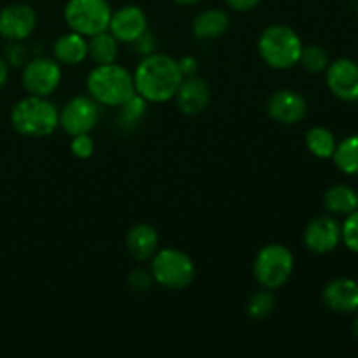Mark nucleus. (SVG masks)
I'll return each mask as SVG.
<instances>
[{
	"label": "nucleus",
	"mask_w": 358,
	"mask_h": 358,
	"mask_svg": "<svg viewBox=\"0 0 358 358\" xmlns=\"http://www.w3.org/2000/svg\"><path fill=\"white\" fill-rule=\"evenodd\" d=\"M184 76L178 70L177 59L163 52L143 56L133 73L136 94L149 103H164L173 100Z\"/></svg>",
	"instance_id": "f257e3e1"
},
{
	"label": "nucleus",
	"mask_w": 358,
	"mask_h": 358,
	"mask_svg": "<svg viewBox=\"0 0 358 358\" xmlns=\"http://www.w3.org/2000/svg\"><path fill=\"white\" fill-rule=\"evenodd\" d=\"M10 124L20 135L45 138L59 128V110L49 98L28 94L10 110Z\"/></svg>",
	"instance_id": "f03ea898"
},
{
	"label": "nucleus",
	"mask_w": 358,
	"mask_h": 358,
	"mask_svg": "<svg viewBox=\"0 0 358 358\" xmlns=\"http://www.w3.org/2000/svg\"><path fill=\"white\" fill-rule=\"evenodd\" d=\"M86 87L90 96L105 107H119L136 93L133 73L117 63L94 66L87 73Z\"/></svg>",
	"instance_id": "7ed1b4c3"
},
{
	"label": "nucleus",
	"mask_w": 358,
	"mask_h": 358,
	"mask_svg": "<svg viewBox=\"0 0 358 358\" xmlns=\"http://www.w3.org/2000/svg\"><path fill=\"white\" fill-rule=\"evenodd\" d=\"M303 41L289 24L275 23L262 30L257 41V51L262 62L275 70H290L299 65Z\"/></svg>",
	"instance_id": "20e7f679"
},
{
	"label": "nucleus",
	"mask_w": 358,
	"mask_h": 358,
	"mask_svg": "<svg viewBox=\"0 0 358 358\" xmlns=\"http://www.w3.org/2000/svg\"><path fill=\"white\" fill-rule=\"evenodd\" d=\"M150 275L154 283L168 290H185L196 278L192 257L178 248H161L150 259Z\"/></svg>",
	"instance_id": "39448f33"
},
{
	"label": "nucleus",
	"mask_w": 358,
	"mask_h": 358,
	"mask_svg": "<svg viewBox=\"0 0 358 358\" xmlns=\"http://www.w3.org/2000/svg\"><path fill=\"white\" fill-rule=\"evenodd\" d=\"M294 254L283 243H269L257 252L254 261V276L262 289L278 290L294 273Z\"/></svg>",
	"instance_id": "423d86ee"
},
{
	"label": "nucleus",
	"mask_w": 358,
	"mask_h": 358,
	"mask_svg": "<svg viewBox=\"0 0 358 358\" xmlns=\"http://www.w3.org/2000/svg\"><path fill=\"white\" fill-rule=\"evenodd\" d=\"M110 16L112 7L108 0H69L63 10L70 30L87 38L108 30Z\"/></svg>",
	"instance_id": "0eeeda50"
},
{
	"label": "nucleus",
	"mask_w": 358,
	"mask_h": 358,
	"mask_svg": "<svg viewBox=\"0 0 358 358\" xmlns=\"http://www.w3.org/2000/svg\"><path fill=\"white\" fill-rule=\"evenodd\" d=\"M62 77V65L55 58L38 56L23 65L21 83L28 94L49 98L59 87Z\"/></svg>",
	"instance_id": "6e6552de"
},
{
	"label": "nucleus",
	"mask_w": 358,
	"mask_h": 358,
	"mask_svg": "<svg viewBox=\"0 0 358 358\" xmlns=\"http://www.w3.org/2000/svg\"><path fill=\"white\" fill-rule=\"evenodd\" d=\"M100 119V105L90 94L70 98L59 110V128L69 136L91 133Z\"/></svg>",
	"instance_id": "1a4fd4ad"
},
{
	"label": "nucleus",
	"mask_w": 358,
	"mask_h": 358,
	"mask_svg": "<svg viewBox=\"0 0 358 358\" xmlns=\"http://www.w3.org/2000/svg\"><path fill=\"white\" fill-rule=\"evenodd\" d=\"M37 28V13L23 2L9 3L0 10V37L7 42H23Z\"/></svg>",
	"instance_id": "9d476101"
},
{
	"label": "nucleus",
	"mask_w": 358,
	"mask_h": 358,
	"mask_svg": "<svg viewBox=\"0 0 358 358\" xmlns=\"http://www.w3.org/2000/svg\"><path fill=\"white\" fill-rule=\"evenodd\" d=\"M325 84L338 100L346 103L358 101V62L339 58L329 63L325 70Z\"/></svg>",
	"instance_id": "9b49d317"
},
{
	"label": "nucleus",
	"mask_w": 358,
	"mask_h": 358,
	"mask_svg": "<svg viewBox=\"0 0 358 358\" xmlns=\"http://www.w3.org/2000/svg\"><path fill=\"white\" fill-rule=\"evenodd\" d=\"M303 240L308 250L313 254H331L341 243V224L332 215L315 217L308 222Z\"/></svg>",
	"instance_id": "f8f14e48"
},
{
	"label": "nucleus",
	"mask_w": 358,
	"mask_h": 358,
	"mask_svg": "<svg viewBox=\"0 0 358 358\" xmlns=\"http://www.w3.org/2000/svg\"><path fill=\"white\" fill-rule=\"evenodd\" d=\"M268 114L278 124H299L308 114V101L303 94L289 87L278 90L269 96Z\"/></svg>",
	"instance_id": "ddd939ff"
},
{
	"label": "nucleus",
	"mask_w": 358,
	"mask_h": 358,
	"mask_svg": "<svg viewBox=\"0 0 358 358\" xmlns=\"http://www.w3.org/2000/svg\"><path fill=\"white\" fill-rule=\"evenodd\" d=\"M147 30H149V21L142 7L128 3L119 7L117 10H112L108 31L117 38L119 44L129 45Z\"/></svg>",
	"instance_id": "4468645a"
},
{
	"label": "nucleus",
	"mask_w": 358,
	"mask_h": 358,
	"mask_svg": "<svg viewBox=\"0 0 358 358\" xmlns=\"http://www.w3.org/2000/svg\"><path fill=\"white\" fill-rule=\"evenodd\" d=\"M210 86L205 79L196 73V76L184 77L175 93L173 100L177 108L185 115H198L206 110L210 103Z\"/></svg>",
	"instance_id": "2eb2a0df"
},
{
	"label": "nucleus",
	"mask_w": 358,
	"mask_h": 358,
	"mask_svg": "<svg viewBox=\"0 0 358 358\" xmlns=\"http://www.w3.org/2000/svg\"><path fill=\"white\" fill-rule=\"evenodd\" d=\"M324 304L334 313H357L358 311V282L353 278H336L324 287Z\"/></svg>",
	"instance_id": "dca6fc26"
},
{
	"label": "nucleus",
	"mask_w": 358,
	"mask_h": 358,
	"mask_svg": "<svg viewBox=\"0 0 358 358\" xmlns=\"http://www.w3.org/2000/svg\"><path fill=\"white\" fill-rule=\"evenodd\" d=\"M126 250L135 261L149 262L159 250V234L149 224H136L126 234Z\"/></svg>",
	"instance_id": "f3484780"
},
{
	"label": "nucleus",
	"mask_w": 358,
	"mask_h": 358,
	"mask_svg": "<svg viewBox=\"0 0 358 358\" xmlns=\"http://www.w3.org/2000/svg\"><path fill=\"white\" fill-rule=\"evenodd\" d=\"M52 58L59 65L76 66L87 58V37L70 30L59 35L52 44Z\"/></svg>",
	"instance_id": "a211bd4d"
},
{
	"label": "nucleus",
	"mask_w": 358,
	"mask_h": 358,
	"mask_svg": "<svg viewBox=\"0 0 358 358\" xmlns=\"http://www.w3.org/2000/svg\"><path fill=\"white\" fill-rule=\"evenodd\" d=\"M229 28V16L224 9L219 7H210L196 14L192 20L191 30L196 38L199 41H212V38L224 35Z\"/></svg>",
	"instance_id": "6ab92c4d"
},
{
	"label": "nucleus",
	"mask_w": 358,
	"mask_h": 358,
	"mask_svg": "<svg viewBox=\"0 0 358 358\" xmlns=\"http://www.w3.org/2000/svg\"><path fill=\"white\" fill-rule=\"evenodd\" d=\"M324 206L332 217H346L358 210V192L352 185L336 184L325 191Z\"/></svg>",
	"instance_id": "aec40b11"
},
{
	"label": "nucleus",
	"mask_w": 358,
	"mask_h": 358,
	"mask_svg": "<svg viewBox=\"0 0 358 358\" xmlns=\"http://www.w3.org/2000/svg\"><path fill=\"white\" fill-rule=\"evenodd\" d=\"M117 55H119V41L108 30L87 38V58L93 59L96 65H108V63H115Z\"/></svg>",
	"instance_id": "412c9836"
},
{
	"label": "nucleus",
	"mask_w": 358,
	"mask_h": 358,
	"mask_svg": "<svg viewBox=\"0 0 358 358\" xmlns=\"http://www.w3.org/2000/svg\"><path fill=\"white\" fill-rule=\"evenodd\" d=\"M304 143L306 149L318 159H332V154L338 145L334 133L325 126H313L308 129L304 135Z\"/></svg>",
	"instance_id": "4be33fe9"
},
{
	"label": "nucleus",
	"mask_w": 358,
	"mask_h": 358,
	"mask_svg": "<svg viewBox=\"0 0 358 358\" xmlns=\"http://www.w3.org/2000/svg\"><path fill=\"white\" fill-rule=\"evenodd\" d=\"M147 105H149V101L143 100L136 93L131 98H128L124 103L119 105L117 117H115L119 129L121 131H133L143 121V117H145Z\"/></svg>",
	"instance_id": "5701e85b"
},
{
	"label": "nucleus",
	"mask_w": 358,
	"mask_h": 358,
	"mask_svg": "<svg viewBox=\"0 0 358 358\" xmlns=\"http://www.w3.org/2000/svg\"><path fill=\"white\" fill-rule=\"evenodd\" d=\"M332 161L345 175H358V133L346 136L336 145Z\"/></svg>",
	"instance_id": "b1692460"
},
{
	"label": "nucleus",
	"mask_w": 358,
	"mask_h": 358,
	"mask_svg": "<svg viewBox=\"0 0 358 358\" xmlns=\"http://www.w3.org/2000/svg\"><path fill=\"white\" fill-rule=\"evenodd\" d=\"M275 296L273 290L262 289L252 294L247 301V315L252 320H266L275 311Z\"/></svg>",
	"instance_id": "393cba45"
},
{
	"label": "nucleus",
	"mask_w": 358,
	"mask_h": 358,
	"mask_svg": "<svg viewBox=\"0 0 358 358\" xmlns=\"http://www.w3.org/2000/svg\"><path fill=\"white\" fill-rule=\"evenodd\" d=\"M329 63H331V58H329V52L324 45H303L299 65H303L304 70H308L310 73H322L327 70Z\"/></svg>",
	"instance_id": "a878e982"
},
{
	"label": "nucleus",
	"mask_w": 358,
	"mask_h": 358,
	"mask_svg": "<svg viewBox=\"0 0 358 358\" xmlns=\"http://www.w3.org/2000/svg\"><path fill=\"white\" fill-rule=\"evenodd\" d=\"M341 243L353 254H358V210L348 213L341 224Z\"/></svg>",
	"instance_id": "bb28decb"
},
{
	"label": "nucleus",
	"mask_w": 358,
	"mask_h": 358,
	"mask_svg": "<svg viewBox=\"0 0 358 358\" xmlns=\"http://www.w3.org/2000/svg\"><path fill=\"white\" fill-rule=\"evenodd\" d=\"M70 150L77 159H90L94 154V140L90 133L70 136Z\"/></svg>",
	"instance_id": "cd10ccee"
},
{
	"label": "nucleus",
	"mask_w": 358,
	"mask_h": 358,
	"mask_svg": "<svg viewBox=\"0 0 358 358\" xmlns=\"http://www.w3.org/2000/svg\"><path fill=\"white\" fill-rule=\"evenodd\" d=\"M154 278L150 275V269L145 268H135L129 271L128 275V285L129 289L135 292H147L152 287Z\"/></svg>",
	"instance_id": "c85d7f7f"
},
{
	"label": "nucleus",
	"mask_w": 358,
	"mask_h": 358,
	"mask_svg": "<svg viewBox=\"0 0 358 358\" xmlns=\"http://www.w3.org/2000/svg\"><path fill=\"white\" fill-rule=\"evenodd\" d=\"M133 48V51L138 52L140 56H149L152 52H157V41H156V35L152 31L147 30L145 34L140 35L135 42L129 44Z\"/></svg>",
	"instance_id": "c756f323"
},
{
	"label": "nucleus",
	"mask_w": 358,
	"mask_h": 358,
	"mask_svg": "<svg viewBox=\"0 0 358 358\" xmlns=\"http://www.w3.org/2000/svg\"><path fill=\"white\" fill-rule=\"evenodd\" d=\"M6 62L13 66H23L27 63V49L21 42H9L6 48Z\"/></svg>",
	"instance_id": "7c9ffc66"
},
{
	"label": "nucleus",
	"mask_w": 358,
	"mask_h": 358,
	"mask_svg": "<svg viewBox=\"0 0 358 358\" xmlns=\"http://www.w3.org/2000/svg\"><path fill=\"white\" fill-rule=\"evenodd\" d=\"M178 63V70H180V73L184 77H189V76H196L199 70V63L198 59L194 58V56L187 55V56H182L180 59H177Z\"/></svg>",
	"instance_id": "2f4dec72"
},
{
	"label": "nucleus",
	"mask_w": 358,
	"mask_h": 358,
	"mask_svg": "<svg viewBox=\"0 0 358 358\" xmlns=\"http://www.w3.org/2000/svg\"><path fill=\"white\" fill-rule=\"evenodd\" d=\"M262 0H226L229 9L236 10V13H248V10L255 9Z\"/></svg>",
	"instance_id": "473e14b6"
},
{
	"label": "nucleus",
	"mask_w": 358,
	"mask_h": 358,
	"mask_svg": "<svg viewBox=\"0 0 358 358\" xmlns=\"http://www.w3.org/2000/svg\"><path fill=\"white\" fill-rule=\"evenodd\" d=\"M7 79H9V63L3 56H0V87L6 86Z\"/></svg>",
	"instance_id": "72a5a7b5"
},
{
	"label": "nucleus",
	"mask_w": 358,
	"mask_h": 358,
	"mask_svg": "<svg viewBox=\"0 0 358 358\" xmlns=\"http://www.w3.org/2000/svg\"><path fill=\"white\" fill-rule=\"evenodd\" d=\"M175 3H178V6H196V3H199L201 0H173Z\"/></svg>",
	"instance_id": "f704fd0d"
},
{
	"label": "nucleus",
	"mask_w": 358,
	"mask_h": 358,
	"mask_svg": "<svg viewBox=\"0 0 358 358\" xmlns=\"http://www.w3.org/2000/svg\"><path fill=\"white\" fill-rule=\"evenodd\" d=\"M352 331H353V334H355L357 338H358V311H357L355 320H353V324H352Z\"/></svg>",
	"instance_id": "c9c22d12"
},
{
	"label": "nucleus",
	"mask_w": 358,
	"mask_h": 358,
	"mask_svg": "<svg viewBox=\"0 0 358 358\" xmlns=\"http://www.w3.org/2000/svg\"><path fill=\"white\" fill-rule=\"evenodd\" d=\"M357 2H358V0H357Z\"/></svg>",
	"instance_id": "e433bc0d"
},
{
	"label": "nucleus",
	"mask_w": 358,
	"mask_h": 358,
	"mask_svg": "<svg viewBox=\"0 0 358 358\" xmlns=\"http://www.w3.org/2000/svg\"><path fill=\"white\" fill-rule=\"evenodd\" d=\"M357 3H358V2H357Z\"/></svg>",
	"instance_id": "4c0bfd02"
}]
</instances>
